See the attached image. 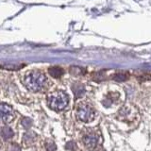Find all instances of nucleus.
<instances>
[{
	"mask_svg": "<svg viewBox=\"0 0 151 151\" xmlns=\"http://www.w3.org/2000/svg\"><path fill=\"white\" fill-rule=\"evenodd\" d=\"M13 130L9 127H3L1 129V136L3 140L8 141L9 139H12L13 137Z\"/></svg>",
	"mask_w": 151,
	"mask_h": 151,
	"instance_id": "423d86ee",
	"label": "nucleus"
},
{
	"mask_svg": "<svg viewBox=\"0 0 151 151\" xmlns=\"http://www.w3.org/2000/svg\"><path fill=\"white\" fill-rule=\"evenodd\" d=\"M127 78V75L124 73H118L114 76V79L117 80V81H124Z\"/></svg>",
	"mask_w": 151,
	"mask_h": 151,
	"instance_id": "9b49d317",
	"label": "nucleus"
},
{
	"mask_svg": "<svg viewBox=\"0 0 151 151\" xmlns=\"http://www.w3.org/2000/svg\"><path fill=\"white\" fill-rule=\"evenodd\" d=\"M48 73L50 74V76H52L55 78H58L60 77L63 75V70L61 69L59 66H53V67H50L48 69Z\"/></svg>",
	"mask_w": 151,
	"mask_h": 151,
	"instance_id": "0eeeda50",
	"label": "nucleus"
},
{
	"mask_svg": "<svg viewBox=\"0 0 151 151\" xmlns=\"http://www.w3.org/2000/svg\"><path fill=\"white\" fill-rule=\"evenodd\" d=\"M22 125L26 129H27L31 127L32 121H31V119H29V118H24V119L22 120Z\"/></svg>",
	"mask_w": 151,
	"mask_h": 151,
	"instance_id": "9d476101",
	"label": "nucleus"
},
{
	"mask_svg": "<svg viewBox=\"0 0 151 151\" xmlns=\"http://www.w3.org/2000/svg\"><path fill=\"white\" fill-rule=\"evenodd\" d=\"M98 136L94 133H90V134H87L86 136L84 137V143H85V145L88 146L89 148H93L96 147L98 144Z\"/></svg>",
	"mask_w": 151,
	"mask_h": 151,
	"instance_id": "39448f33",
	"label": "nucleus"
},
{
	"mask_svg": "<svg viewBox=\"0 0 151 151\" xmlns=\"http://www.w3.org/2000/svg\"><path fill=\"white\" fill-rule=\"evenodd\" d=\"M73 90H74L75 94L78 97L81 96L82 94L84 93V87L82 86V85H76V86L73 87Z\"/></svg>",
	"mask_w": 151,
	"mask_h": 151,
	"instance_id": "6e6552de",
	"label": "nucleus"
},
{
	"mask_svg": "<svg viewBox=\"0 0 151 151\" xmlns=\"http://www.w3.org/2000/svg\"><path fill=\"white\" fill-rule=\"evenodd\" d=\"M36 137V134L33 133V132H27L25 135H24V141L26 142V143H31V142L35 139Z\"/></svg>",
	"mask_w": 151,
	"mask_h": 151,
	"instance_id": "1a4fd4ad",
	"label": "nucleus"
},
{
	"mask_svg": "<svg viewBox=\"0 0 151 151\" xmlns=\"http://www.w3.org/2000/svg\"><path fill=\"white\" fill-rule=\"evenodd\" d=\"M46 147H47V151H54L56 149V145L54 143H50L47 145Z\"/></svg>",
	"mask_w": 151,
	"mask_h": 151,
	"instance_id": "f8f14e48",
	"label": "nucleus"
},
{
	"mask_svg": "<svg viewBox=\"0 0 151 151\" xmlns=\"http://www.w3.org/2000/svg\"><path fill=\"white\" fill-rule=\"evenodd\" d=\"M46 81L45 76L39 71L28 72L24 78V84L31 92H39L44 88Z\"/></svg>",
	"mask_w": 151,
	"mask_h": 151,
	"instance_id": "f257e3e1",
	"label": "nucleus"
},
{
	"mask_svg": "<svg viewBox=\"0 0 151 151\" xmlns=\"http://www.w3.org/2000/svg\"><path fill=\"white\" fill-rule=\"evenodd\" d=\"M77 115L80 121L90 122L93 119L94 111L91 106L86 105V104H81V105H79V107L78 108Z\"/></svg>",
	"mask_w": 151,
	"mask_h": 151,
	"instance_id": "7ed1b4c3",
	"label": "nucleus"
},
{
	"mask_svg": "<svg viewBox=\"0 0 151 151\" xmlns=\"http://www.w3.org/2000/svg\"><path fill=\"white\" fill-rule=\"evenodd\" d=\"M14 117H15V114H14V111L13 109L8 105L6 103H2L1 104V118L2 121L4 123H11Z\"/></svg>",
	"mask_w": 151,
	"mask_h": 151,
	"instance_id": "20e7f679",
	"label": "nucleus"
},
{
	"mask_svg": "<svg viewBox=\"0 0 151 151\" xmlns=\"http://www.w3.org/2000/svg\"><path fill=\"white\" fill-rule=\"evenodd\" d=\"M47 103L50 109L57 111H63L68 106L69 97L63 91H56L52 93L47 98Z\"/></svg>",
	"mask_w": 151,
	"mask_h": 151,
	"instance_id": "f03ea898",
	"label": "nucleus"
}]
</instances>
